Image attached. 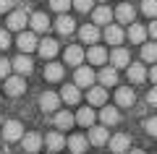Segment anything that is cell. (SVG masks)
<instances>
[{
  "label": "cell",
  "instance_id": "obj_38",
  "mask_svg": "<svg viewBox=\"0 0 157 154\" xmlns=\"http://www.w3.org/2000/svg\"><path fill=\"white\" fill-rule=\"evenodd\" d=\"M8 73H11V60L0 58V78H8Z\"/></svg>",
  "mask_w": 157,
  "mask_h": 154
},
{
  "label": "cell",
  "instance_id": "obj_26",
  "mask_svg": "<svg viewBox=\"0 0 157 154\" xmlns=\"http://www.w3.org/2000/svg\"><path fill=\"white\" fill-rule=\"evenodd\" d=\"M55 29H58V34H71L73 29H76V21H73L71 16H58V21H55Z\"/></svg>",
  "mask_w": 157,
  "mask_h": 154
},
{
  "label": "cell",
  "instance_id": "obj_32",
  "mask_svg": "<svg viewBox=\"0 0 157 154\" xmlns=\"http://www.w3.org/2000/svg\"><path fill=\"white\" fill-rule=\"evenodd\" d=\"M141 60L144 63H157V44L155 42H144L141 44Z\"/></svg>",
  "mask_w": 157,
  "mask_h": 154
},
{
  "label": "cell",
  "instance_id": "obj_34",
  "mask_svg": "<svg viewBox=\"0 0 157 154\" xmlns=\"http://www.w3.org/2000/svg\"><path fill=\"white\" fill-rule=\"evenodd\" d=\"M141 13L149 18H157V0H144L141 3Z\"/></svg>",
  "mask_w": 157,
  "mask_h": 154
},
{
  "label": "cell",
  "instance_id": "obj_7",
  "mask_svg": "<svg viewBox=\"0 0 157 154\" xmlns=\"http://www.w3.org/2000/svg\"><path fill=\"white\" fill-rule=\"evenodd\" d=\"M26 24H29L26 11H11L8 13V29H11V32H21Z\"/></svg>",
  "mask_w": 157,
  "mask_h": 154
},
{
  "label": "cell",
  "instance_id": "obj_25",
  "mask_svg": "<svg viewBox=\"0 0 157 154\" xmlns=\"http://www.w3.org/2000/svg\"><path fill=\"white\" fill-rule=\"evenodd\" d=\"M37 47H39V55H42V58H47V60L58 55V42H55V39H42V42H39Z\"/></svg>",
  "mask_w": 157,
  "mask_h": 154
},
{
  "label": "cell",
  "instance_id": "obj_44",
  "mask_svg": "<svg viewBox=\"0 0 157 154\" xmlns=\"http://www.w3.org/2000/svg\"><path fill=\"white\" fill-rule=\"evenodd\" d=\"M128 154H144V152H139V149H136V152H128Z\"/></svg>",
  "mask_w": 157,
  "mask_h": 154
},
{
  "label": "cell",
  "instance_id": "obj_6",
  "mask_svg": "<svg viewBox=\"0 0 157 154\" xmlns=\"http://www.w3.org/2000/svg\"><path fill=\"white\" fill-rule=\"evenodd\" d=\"M107 144H110V152H115V154L131 152V138L126 136V133H115V136H113Z\"/></svg>",
  "mask_w": 157,
  "mask_h": 154
},
{
  "label": "cell",
  "instance_id": "obj_40",
  "mask_svg": "<svg viewBox=\"0 0 157 154\" xmlns=\"http://www.w3.org/2000/svg\"><path fill=\"white\" fill-rule=\"evenodd\" d=\"M144 128H147V133H149V136H157V118H149Z\"/></svg>",
  "mask_w": 157,
  "mask_h": 154
},
{
  "label": "cell",
  "instance_id": "obj_18",
  "mask_svg": "<svg viewBox=\"0 0 157 154\" xmlns=\"http://www.w3.org/2000/svg\"><path fill=\"white\" fill-rule=\"evenodd\" d=\"M66 146L71 149L73 154H84L86 146H89V138H84V136H78V133H76V136H71V138L66 141Z\"/></svg>",
  "mask_w": 157,
  "mask_h": 154
},
{
  "label": "cell",
  "instance_id": "obj_22",
  "mask_svg": "<svg viewBox=\"0 0 157 154\" xmlns=\"http://www.w3.org/2000/svg\"><path fill=\"white\" fill-rule=\"evenodd\" d=\"M134 99H136L134 97V89H128V86H121L115 92V102L121 107H131V105H134Z\"/></svg>",
  "mask_w": 157,
  "mask_h": 154
},
{
  "label": "cell",
  "instance_id": "obj_23",
  "mask_svg": "<svg viewBox=\"0 0 157 154\" xmlns=\"http://www.w3.org/2000/svg\"><path fill=\"white\" fill-rule=\"evenodd\" d=\"M73 123H78V126H94V110L92 107H81V110L73 115Z\"/></svg>",
  "mask_w": 157,
  "mask_h": 154
},
{
  "label": "cell",
  "instance_id": "obj_3",
  "mask_svg": "<svg viewBox=\"0 0 157 154\" xmlns=\"http://www.w3.org/2000/svg\"><path fill=\"white\" fill-rule=\"evenodd\" d=\"M3 138H6V141H21L24 138V126L18 120L3 123Z\"/></svg>",
  "mask_w": 157,
  "mask_h": 154
},
{
  "label": "cell",
  "instance_id": "obj_33",
  "mask_svg": "<svg viewBox=\"0 0 157 154\" xmlns=\"http://www.w3.org/2000/svg\"><path fill=\"white\" fill-rule=\"evenodd\" d=\"M128 39H131V42H136V44H144V39H147V29L141 26V24H131V29H128Z\"/></svg>",
  "mask_w": 157,
  "mask_h": 154
},
{
  "label": "cell",
  "instance_id": "obj_28",
  "mask_svg": "<svg viewBox=\"0 0 157 154\" xmlns=\"http://www.w3.org/2000/svg\"><path fill=\"white\" fill-rule=\"evenodd\" d=\"M71 126H73V115H71V112H66V110L55 112V128H58V131H68Z\"/></svg>",
  "mask_w": 157,
  "mask_h": 154
},
{
  "label": "cell",
  "instance_id": "obj_21",
  "mask_svg": "<svg viewBox=\"0 0 157 154\" xmlns=\"http://www.w3.org/2000/svg\"><path fill=\"white\" fill-rule=\"evenodd\" d=\"M45 144H47V149H50L52 154H58L63 146H66V138H63V133H60V131H52L50 136L45 138Z\"/></svg>",
  "mask_w": 157,
  "mask_h": 154
},
{
  "label": "cell",
  "instance_id": "obj_1",
  "mask_svg": "<svg viewBox=\"0 0 157 154\" xmlns=\"http://www.w3.org/2000/svg\"><path fill=\"white\" fill-rule=\"evenodd\" d=\"M94 71H92V68H86V66H78L76 68V73H73V81H76V86L78 89H86V86H94Z\"/></svg>",
  "mask_w": 157,
  "mask_h": 154
},
{
  "label": "cell",
  "instance_id": "obj_11",
  "mask_svg": "<svg viewBox=\"0 0 157 154\" xmlns=\"http://www.w3.org/2000/svg\"><path fill=\"white\" fill-rule=\"evenodd\" d=\"M110 141V133H107L105 126H92L89 131V144H94V146H102V144Z\"/></svg>",
  "mask_w": 157,
  "mask_h": 154
},
{
  "label": "cell",
  "instance_id": "obj_13",
  "mask_svg": "<svg viewBox=\"0 0 157 154\" xmlns=\"http://www.w3.org/2000/svg\"><path fill=\"white\" fill-rule=\"evenodd\" d=\"M86 58H89L92 66H105V63H107V50L100 47V44H92L89 52H86Z\"/></svg>",
  "mask_w": 157,
  "mask_h": 154
},
{
  "label": "cell",
  "instance_id": "obj_41",
  "mask_svg": "<svg viewBox=\"0 0 157 154\" xmlns=\"http://www.w3.org/2000/svg\"><path fill=\"white\" fill-rule=\"evenodd\" d=\"M147 102L157 107V86H155V89H149V94H147Z\"/></svg>",
  "mask_w": 157,
  "mask_h": 154
},
{
  "label": "cell",
  "instance_id": "obj_46",
  "mask_svg": "<svg viewBox=\"0 0 157 154\" xmlns=\"http://www.w3.org/2000/svg\"><path fill=\"white\" fill-rule=\"evenodd\" d=\"M100 3H105V0H100Z\"/></svg>",
  "mask_w": 157,
  "mask_h": 154
},
{
  "label": "cell",
  "instance_id": "obj_5",
  "mask_svg": "<svg viewBox=\"0 0 157 154\" xmlns=\"http://www.w3.org/2000/svg\"><path fill=\"white\" fill-rule=\"evenodd\" d=\"M123 29H121V24H107L105 26V42L107 44H115V47H121V42H123Z\"/></svg>",
  "mask_w": 157,
  "mask_h": 154
},
{
  "label": "cell",
  "instance_id": "obj_20",
  "mask_svg": "<svg viewBox=\"0 0 157 154\" xmlns=\"http://www.w3.org/2000/svg\"><path fill=\"white\" fill-rule=\"evenodd\" d=\"M11 68L16 71V76H26V73L32 71V58L29 55H18L16 60L11 63Z\"/></svg>",
  "mask_w": 157,
  "mask_h": 154
},
{
  "label": "cell",
  "instance_id": "obj_24",
  "mask_svg": "<svg viewBox=\"0 0 157 154\" xmlns=\"http://www.w3.org/2000/svg\"><path fill=\"white\" fill-rule=\"evenodd\" d=\"M78 97H81V94H78V86H76V84H66L63 92H60V99L66 102V105H76Z\"/></svg>",
  "mask_w": 157,
  "mask_h": 154
},
{
  "label": "cell",
  "instance_id": "obj_45",
  "mask_svg": "<svg viewBox=\"0 0 157 154\" xmlns=\"http://www.w3.org/2000/svg\"><path fill=\"white\" fill-rule=\"evenodd\" d=\"M0 128H3V118H0Z\"/></svg>",
  "mask_w": 157,
  "mask_h": 154
},
{
  "label": "cell",
  "instance_id": "obj_12",
  "mask_svg": "<svg viewBox=\"0 0 157 154\" xmlns=\"http://www.w3.org/2000/svg\"><path fill=\"white\" fill-rule=\"evenodd\" d=\"M58 105H60V97H58L55 92H45L42 97H39V107H42L45 112H55Z\"/></svg>",
  "mask_w": 157,
  "mask_h": 154
},
{
  "label": "cell",
  "instance_id": "obj_43",
  "mask_svg": "<svg viewBox=\"0 0 157 154\" xmlns=\"http://www.w3.org/2000/svg\"><path fill=\"white\" fill-rule=\"evenodd\" d=\"M149 78H152V84H155V86H157V66H155V68H152V71H149Z\"/></svg>",
  "mask_w": 157,
  "mask_h": 154
},
{
  "label": "cell",
  "instance_id": "obj_42",
  "mask_svg": "<svg viewBox=\"0 0 157 154\" xmlns=\"http://www.w3.org/2000/svg\"><path fill=\"white\" fill-rule=\"evenodd\" d=\"M149 34H152V37L157 39V18H155V21H152V26H149Z\"/></svg>",
  "mask_w": 157,
  "mask_h": 154
},
{
  "label": "cell",
  "instance_id": "obj_39",
  "mask_svg": "<svg viewBox=\"0 0 157 154\" xmlns=\"http://www.w3.org/2000/svg\"><path fill=\"white\" fill-rule=\"evenodd\" d=\"M13 6H16V0H0V13H11Z\"/></svg>",
  "mask_w": 157,
  "mask_h": 154
},
{
  "label": "cell",
  "instance_id": "obj_31",
  "mask_svg": "<svg viewBox=\"0 0 157 154\" xmlns=\"http://www.w3.org/2000/svg\"><path fill=\"white\" fill-rule=\"evenodd\" d=\"M100 84H102V86H115V84H118L115 68H100Z\"/></svg>",
  "mask_w": 157,
  "mask_h": 154
},
{
  "label": "cell",
  "instance_id": "obj_27",
  "mask_svg": "<svg viewBox=\"0 0 157 154\" xmlns=\"http://www.w3.org/2000/svg\"><path fill=\"white\" fill-rule=\"evenodd\" d=\"M63 76H66V71H63L60 63H47V68H45V78L47 81H60Z\"/></svg>",
  "mask_w": 157,
  "mask_h": 154
},
{
  "label": "cell",
  "instance_id": "obj_16",
  "mask_svg": "<svg viewBox=\"0 0 157 154\" xmlns=\"http://www.w3.org/2000/svg\"><path fill=\"white\" fill-rule=\"evenodd\" d=\"M81 60H84V50L78 47V44H71V47H66V63L73 68L81 66Z\"/></svg>",
  "mask_w": 157,
  "mask_h": 154
},
{
  "label": "cell",
  "instance_id": "obj_19",
  "mask_svg": "<svg viewBox=\"0 0 157 154\" xmlns=\"http://www.w3.org/2000/svg\"><path fill=\"white\" fill-rule=\"evenodd\" d=\"M100 120H102V126H105V128H107V126H115V123L121 120V112H118L115 107H107V105H105V107L100 110Z\"/></svg>",
  "mask_w": 157,
  "mask_h": 154
},
{
  "label": "cell",
  "instance_id": "obj_35",
  "mask_svg": "<svg viewBox=\"0 0 157 154\" xmlns=\"http://www.w3.org/2000/svg\"><path fill=\"white\" fill-rule=\"evenodd\" d=\"M50 8H52L55 13H60V16H63V13L71 8V0H50Z\"/></svg>",
  "mask_w": 157,
  "mask_h": 154
},
{
  "label": "cell",
  "instance_id": "obj_30",
  "mask_svg": "<svg viewBox=\"0 0 157 154\" xmlns=\"http://www.w3.org/2000/svg\"><path fill=\"white\" fill-rule=\"evenodd\" d=\"M89 102H92V105H102V107H105V102H107L105 86H92L89 89Z\"/></svg>",
  "mask_w": 157,
  "mask_h": 154
},
{
  "label": "cell",
  "instance_id": "obj_4",
  "mask_svg": "<svg viewBox=\"0 0 157 154\" xmlns=\"http://www.w3.org/2000/svg\"><path fill=\"white\" fill-rule=\"evenodd\" d=\"M107 58H110L113 68H128L131 66V55H128V50H126V47H115Z\"/></svg>",
  "mask_w": 157,
  "mask_h": 154
},
{
  "label": "cell",
  "instance_id": "obj_9",
  "mask_svg": "<svg viewBox=\"0 0 157 154\" xmlns=\"http://www.w3.org/2000/svg\"><path fill=\"white\" fill-rule=\"evenodd\" d=\"M78 37H81V42H86V44H97L100 42V26L86 24V26L78 29Z\"/></svg>",
  "mask_w": 157,
  "mask_h": 154
},
{
  "label": "cell",
  "instance_id": "obj_2",
  "mask_svg": "<svg viewBox=\"0 0 157 154\" xmlns=\"http://www.w3.org/2000/svg\"><path fill=\"white\" fill-rule=\"evenodd\" d=\"M16 44H18V50H21L24 55H29V52H34L37 50V34L34 32H21L18 34V39H16Z\"/></svg>",
  "mask_w": 157,
  "mask_h": 154
},
{
  "label": "cell",
  "instance_id": "obj_29",
  "mask_svg": "<svg viewBox=\"0 0 157 154\" xmlns=\"http://www.w3.org/2000/svg\"><path fill=\"white\" fill-rule=\"evenodd\" d=\"M128 78L134 84H141L147 78V68L141 66V63H131V66H128Z\"/></svg>",
  "mask_w": 157,
  "mask_h": 154
},
{
  "label": "cell",
  "instance_id": "obj_36",
  "mask_svg": "<svg viewBox=\"0 0 157 154\" xmlns=\"http://www.w3.org/2000/svg\"><path fill=\"white\" fill-rule=\"evenodd\" d=\"M71 6L76 8L78 13H86V11H92V6H94V0H73Z\"/></svg>",
  "mask_w": 157,
  "mask_h": 154
},
{
  "label": "cell",
  "instance_id": "obj_8",
  "mask_svg": "<svg viewBox=\"0 0 157 154\" xmlns=\"http://www.w3.org/2000/svg\"><path fill=\"white\" fill-rule=\"evenodd\" d=\"M6 92L11 94V97H21V94L26 92V81H24L21 76H8L6 78Z\"/></svg>",
  "mask_w": 157,
  "mask_h": 154
},
{
  "label": "cell",
  "instance_id": "obj_10",
  "mask_svg": "<svg viewBox=\"0 0 157 154\" xmlns=\"http://www.w3.org/2000/svg\"><path fill=\"white\" fill-rule=\"evenodd\" d=\"M113 16L118 18V24H134L136 11H134V6H128V3H121V6L115 8V13H113Z\"/></svg>",
  "mask_w": 157,
  "mask_h": 154
},
{
  "label": "cell",
  "instance_id": "obj_17",
  "mask_svg": "<svg viewBox=\"0 0 157 154\" xmlns=\"http://www.w3.org/2000/svg\"><path fill=\"white\" fill-rule=\"evenodd\" d=\"M21 144H24V149H26V154H34L42 146V136H39V133H24Z\"/></svg>",
  "mask_w": 157,
  "mask_h": 154
},
{
  "label": "cell",
  "instance_id": "obj_37",
  "mask_svg": "<svg viewBox=\"0 0 157 154\" xmlns=\"http://www.w3.org/2000/svg\"><path fill=\"white\" fill-rule=\"evenodd\" d=\"M11 47V34L6 29H0V50H8Z\"/></svg>",
  "mask_w": 157,
  "mask_h": 154
},
{
  "label": "cell",
  "instance_id": "obj_14",
  "mask_svg": "<svg viewBox=\"0 0 157 154\" xmlns=\"http://www.w3.org/2000/svg\"><path fill=\"white\" fill-rule=\"evenodd\" d=\"M92 18H94V26H107L113 21V11L107 6H100V8L92 11Z\"/></svg>",
  "mask_w": 157,
  "mask_h": 154
},
{
  "label": "cell",
  "instance_id": "obj_15",
  "mask_svg": "<svg viewBox=\"0 0 157 154\" xmlns=\"http://www.w3.org/2000/svg\"><path fill=\"white\" fill-rule=\"evenodd\" d=\"M29 26H32L34 34L37 32H47V29H50V18H47L45 13H32V16H29Z\"/></svg>",
  "mask_w": 157,
  "mask_h": 154
}]
</instances>
